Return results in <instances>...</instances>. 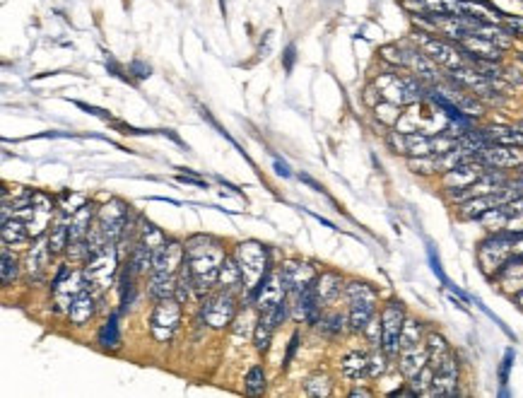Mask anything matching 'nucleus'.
Listing matches in <instances>:
<instances>
[{
  "instance_id": "f257e3e1",
  "label": "nucleus",
  "mask_w": 523,
  "mask_h": 398,
  "mask_svg": "<svg viewBox=\"0 0 523 398\" xmlns=\"http://www.w3.org/2000/svg\"><path fill=\"white\" fill-rule=\"evenodd\" d=\"M186 266L193 278L196 292H198V302L212 287L217 285V276H220V266L227 258V249L217 236L212 234H193L186 239Z\"/></svg>"
},
{
  "instance_id": "f03ea898",
  "label": "nucleus",
  "mask_w": 523,
  "mask_h": 398,
  "mask_svg": "<svg viewBox=\"0 0 523 398\" xmlns=\"http://www.w3.org/2000/svg\"><path fill=\"white\" fill-rule=\"evenodd\" d=\"M184 261H186V246L176 239H169L167 246L154 254V263H152V271H149V283H147L149 297L152 299L174 297L176 280H179Z\"/></svg>"
},
{
  "instance_id": "7ed1b4c3",
  "label": "nucleus",
  "mask_w": 523,
  "mask_h": 398,
  "mask_svg": "<svg viewBox=\"0 0 523 398\" xmlns=\"http://www.w3.org/2000/svg\"><path fill=\"white\" fill-rule=\"evenodd\" d=\"M234 258H237L239 268L244 273V283H246V292L256 290L265 278L273 273V263H270V251L265 244L256 239H246L234 249Z\"/></svg>"
},
{
  "instance_id": "20e7f679",
  "label": "nucleus",
  "mask_w": 523,
  "mask_h": 398,
  "mask_svg": "<svg viewBox=\"0 0 523 398\" xmlns=\"http://www.w3.org/2000/svg\"><path fill=\"white\" fill-rule=\"evenodd\" d=\"M519 232H509V229H497L478 246V263L483 268L485 276H499L501 268L509 263L514 256V241Z\"/></svg>"
},
{
  "instance_id": "39448f33",
  "label": "nucleus",
  "mask_w": 523,
  "mask_h": 398,
  "mask_svg": "<svg viewBox=\"0 0 523 398\" xmlns=\"http://www.w3.org/2000/svg\"><path fill=\"white\" fill-rule=\"evenodd\" d=\"M82 273L84 280H87V287H92L94 292H104L106 287H111L116 280V273H119V249H116V241H109L101 251L87 256Z\"/></svg>"
},
{
  "instance_id": "423d86ee",
  "label": "nucleus",
  "mask_w": 523,
  "mask_h": 398,
  "mask_svg": "<svg viewBox=\"0 0 523 398\" xmlns=\"http://www.w3.org/2000/svg\"><path fill=\"white\" fill-rule=\"evenodd\" d=\"M239 314V299L234 292L227 290H217V292H207L200 299V321L212 331H224L234 324Z\"/></svg>"
},
{
  "instance_id": "0eeeda50",
  "label": "nucleus",
  "mask_w": 523,
  "mask_h": 398,
  "mask_svg": "<svg viewBox=\"0 0 523 398\" xmlns=\"http://www.w3.org/2000/svg\"><path fill=\"white\" fill-rule=\"evenodd\" d=\"M413 41H415V46L422 48L436 66L446 68V71H453V68H461V66H466V63H471L466 51H463L456 41L444 39V36H432L429 31H415Z\"/></svg>"
},
{
  "instance_id": "6e6552de",
  "label": "nucleus",
  "mask_w": 523,
  "mask_h": 398,
  "mask_svg": "<svg viewBox=\"0 0 523 398\" xmlns=\"http://www.w3.org/2000/svg\"><path fill=\"white\" fill-rule=\"evenodd\" d=\"M181 324V302L176 297L154 299V309L149 314V333L157 343H169Z\"/></svg>"
},
{
  "instance_id": "1a4fd4ad",
  "label": "nucleus",
  "mask_w": 523,
  "mask_h": 398,
  "mask_svg": "<svg viewBox=\"0 0 523 398\" xmlns=\"http://www.w3.org/2000/svg\"><path fill=\"white\" fill-rule=\"evenodd\" d=\"M128 215H131V206L121 201V198H111L106 206L97 208V225L106 234V239L119 244L121 236L128 232V227H133L128 222Z\"/></svg>"
},
{
  "instance_id": "9d476101",
  "label": "nucleus",
  "mask_w": 523,
  "mask_h": 398,
  "mask_svg": "<svg viewBox=\"0 0 523 398\" xmlns=\"http://www.w3.org/2000/svg\"><path fill=\"white\" fill-rule=\"evenodd\" d=\"M405 306L398 299H391L381 311V350L386 355H398L400 353V333L405 326Z\"/></svg>"
},
{
  "instance_id": "9b49d317",
  "label": "nucleus",
  "mask_w": 523,
  "mask_h": 398,
  "mask_svg": "<svg viewBox=\"0 0 523 398\" xmlns=\"http://www.w3.org/2000/svg\"><path fill=\"white\" fill-rule=\"evenodd\" d=\"M287 294H290V290H287L282 273L280 271H273L263 283L258 285V287L251 290V292H249V302H253L256 306H258L260 314H263V311H270V309H275V306L280 304V302H285Z\"/></svg>"
},
{
  "instance_id": "f8f14e48",
  "label": "nucleus",
  "mask_w": 523,
  "mask_h": 398,
  "mask_svg": "<svg viewBox=\"0 0 523 398\" xmlns=\"http://www.w3.org/2000/svg\"><path fill=\"white\" fill-rule=\"evenodd\" d=\"M485 171H487V166L480 162L478 157H468L461 164L453 166V169L444 171L441 174V184H444L446 191H461V188L473 186Z\"/></svg>"
},
{
  "instance_id": "ddd939ff",
  "label": "nucleus",
  "mask_w": 523,
  "mask_h": 398,
  "mask_svg": "<svg viewBox=\"0 0 523 398\" xmlns=\"http://www.w3.org/2000/svg\"><path fill=\"white\" fill-rule=\"evenodd\" d=\"M458 376H461V364H458L456 353H451L444 362L434 369L432 391L427 396H456L458 394Z\"/></svg>"
},
{
  "instance_id": "4468645a",
  "label": "nucleus",
  "mask_w": 523,
  "mask_h": 398,
  "mask_svg": "<svg viewBox=\"0 0 523 398\" xmlns=\"http://www.w3.org/2000/svg\"><path fill=\"white\" fill-rule=\"evenodd\" d=\"M478 159L487 169H519L523 164V148H509V145H487Z\"/></svg>"
},
{
  "instance_id": "2eb2a0df",
  "label": "nucleus",
  "mask_w": 523,
  "mask_h": 398,
  "mask_svg": "<svg viewBox=\"0 0 523 398\" xmlns=\"http://www.w3.org/2000/svg\"><path fill=\"white\" fill-rule=\"evenodd\" d=\"M282 278H285V285L290 292H299L304 287H311L314 280H316L318 271L307 261H287L285 266L280 268Z\"/></svg>"
},
{
  "instance_id": "dca6fc26",
  "label": "nucleus",
  "mask_w": 523,
  "mask_h": 398,
  "mask_svg": "<svg viewBox=\"0 0 523 398\" xmlns=\"http://www.w3.org/2000/svg\"><path fill=\"white\" fill-rule=\"evenodd\" d=\"M408 71L413 75H418L425 85H436L444 80L439 73V66H436V63L432 61L420 46L408 48Z\"/></svg>"
},
{
  "instance_id": "f3484780",
  "label": "nucleus",
  "mask_w": 523,
  "mask_h": 398,
  "mask_svg": "<svg viewBox=\"0 0 523 398\" xmlns=\"http://www.w3.org/2000/svg\"><path fill=\"white\" fill-rule=\"evenodd\" d=\"M458 46L466 51L468 61H494L499 63L501 61V48L497 44H492L489 39H485V36H478V34H471L466 36V39L458 41Z\"/></svg>"
},
{
  "instance_id": "a211bd4d",
  "label": "nucleus",
  "mask_w": 523,
  "mask_h": 398,
  "mask_svg": "<svg viewBox=\"0 0 523 398\" xmlns=\"http://www.w3.org/2000/svg\"><path fill=\"white\" fill-rule=\"evenodd\" d=\"M314 292H316V299L321 302V306L333 304L335 299H338L340 294L345 292L343 276H340V273H335V271L318 273L316 280H314Z\"/></svg>"
},
{
  "instance_id": "6ab92c4d",
  "label": "nucleus",
  "mask_w": 523,
  "mask_h": 398,
  "mask_svg": "<svg viewBox=\"0 0 523 398\" xmlns=\"http://www.w3.org/2000/svg\"><path fill=\"white\" fill-rule=\"evenodd\" d=\"M51 258H53V254H51L49 244H46V241H41V236H39V239L31 244V249L27 251V256H24L27 278H29V280H39V278L46 273V268L51 266Z\"/></svg>"
},
{
  "instance_id": "aec40b11",
  "label": "nucleus",
  "mask_w": 523,
  "mask_h": 398,
  "mask_svg": "<svg viewBox=\"0 0 523 398\" xmlns=\"http://www.w3.org/2000/svg\"><path fill=\"white\" fill-rule=\"evenodd\" d=\"M94 314H97V297H94V290L82 287L78 292V297L73 299L71 311H68V319H71L75 326H84Z\"/></svg>"
},
{
  "instance_id": "412c9836",
  "label": "nucleus",
  "mask_w": 523,
  "mask_h": 398,
  "mask_svg": "<svg viewBox=\"0 0 523 398\" xmlns=\"http://www.w3.org/2000/svg\"><path fill=\"white\" fill-rule=\"evenodd\" d=\"M217 287L227 290V292H234V294H239V292H244V290H246V283H244V273H242V268H239V263H237V258H234V254L224 258V263L220 266Z\"/></svg>"
},
{
  "instance_id": "4be33fe9",
  "label": "nucleus",
  "mask_w": 523,
  "mask_h": 398,
  "mask_svg": "<svg viewBox=\"0 0 523 398\" xmlns=\"http://www.w3.org/2000/svg\"><path fill=\"white\" fill-rule=\"evenodd\" d=\"M501 203H504V201H501L499 191L468 198V201L458 203V218H461V220H478L483 213H487L489 208H494V206H501Z\"/></svg>"
},
{
  "instance_id": "5701e85b",
  "label": "nucleus",
  "mask_w": 523,
  "mask_h": 398,
  "mask_svg": "<svg viewBox=\"0 0 523 398\" xmlns=\"http://www.w3.org/2000/svg\"><path fill=\"white\" fill-rule=\"evenodd\" d=\"M345 297H348L350 306H371V309H376L378 302V292L364 280L345 283Z\"/></svg>"
},
{
  "instance_id": "b1692460",
  "label": "nucleus",
  "mask_w": 523,
  "mask_h": 398,
  "mask_svg": "<svg viewBox=\"0 0 523 398\" xmlns=\"http://www.w3.org/2000/svg\"><path fill=\"white\" fill-rule=\"evenodd\" d=\"M68 241H71V215L61 213L58 222L46 232V244H49L53 256H61L68 251Z\"/></svg>"
},
{
  "instance_id": "393cba45",
  "label": "nucleus",
  "mask_w": 523,
  "mask_h": 398,
  "mask_svg": "<svg viewBox=\"0 0 523 398\" xmlns=\"http://www.w3.org/2000/svg\"><path fill=\"white\" fill-rule=\"evenodd\" d=\"M427 364H429V353H427L425 343L422 346L408 348V350H400V372H403L405 379H413Z\"/></svg>"
},
{
  "instance_id": "a878e982",
  "label": "nucleus",
  "mask_w": 523,
  "mask_h": 398,
  "mask_svg": "<svg viewBox=\"0 0 523 398\" xmlns=\"http://www.w3.org/2000/svg\"><path fill=\"white\" fill-rule=\"evenodd\" d=\"M340 372L350 381H360L364 376H369V355L360 350L345 355L343 362H340Z\"/></svg>"
},
{
  "instance_id": "bb28decb",
  "label": "nucleus",
  "mask_w": 523,
  "mask_h": 398,
  "mask_svg": "<svg viewBox=\"0 0 523 398\" xmlns=\"http://www.w3.org/2000/svg\"><path fill=\"white\" fill-rule=\"evenodd\" d=\"M0 236H3V244H8V246H22L31 239L29 227H27V222L22 218H17V215L5 220L3 227H0Z\"/></svg>"
},
{
  "instance_id": "cd10ccee",
  "label": "nucleus",
  "mask_w": 523,
  "mask_h": 398,
  "mask_svg": "<svg viewBox=\"0 0 523 398\" xmlns=\"http://www.w3.org/2000/svg\"><path fill=\"white\" fill-rule=\"evenodd\" d=\"M135 229H138L135 239L140 241V244H145L149 251H154V254H157L159 249H164V246H167V241H169L167 234H164L159 227H154L152 222H147V220H140Z\"/></svg>"
},
{
  "instance_id": "c85d7f7f",
  "label": "nucleus",
  "mask_w": 523,
  "mask_h": 398,
  "mask_svg": "<svg viewBox=\"0 0 523 398\" xmlns=\"http://www.w3.org/2000/svg\"><path fill=\"white\" fill-rule=\"evenodd\" d=\"M492 145H509V148H523V136L516 126H487L485 128Z\"/></svg>"
},
{
  "instance_id": "c756f323",
  "label": "nucleus",
  "mask_w": 523,
  "mask_h": 398,
  "mask_svg": "<svg viewBox=\"0 0 523 398\" xmlns=\"http://www.w3.org/2000/svg\"><path fill=\"white\" fill-rule=\"evenodd\" d=\"M425 346H427V353H429V364L432 367H439L441 362L451 355L453 350L448 348V343H446V338L441 336V333H427V338H425Z\"/></svg>"
},
{
  "instance_id": "7c9ffc66",
  "label": "nucleus",
  "mask_w": 523,
  "mask_h": 398,
  "mask_svg": "<svg viewBox=\"0 0 523 398\" xmlns=\"http://www.w3.org/2000/svg\"><path fill=\"white\" fill-rule=\"evenodd\" d=\"M97 343L104 350H119L121 348V331H119V319H116V314L109 316V319L104 321V326L99 328Z\"/></svg>"
},
{
  "instance_id": "2f4dec72",
  "label": "nucleus",
  "mask_w": 523,
  "mask_h": 398,
  "mask_svg": "<svg viewBox=\"0 0 523 398\" xmlns=\"http://www.w3.org/2000/svg\"><path fill=\"white\" fill-rule=\"evenodd\" d=\"M275 321L270 319L268 314H260L258 324H256V331H253V346L258 353H265L270 348V341H273V333H275Z\"/></svg>"
},
{
  "instance_id": "473e14b6",
  "label": "nucleus",
  "mask_w": 523,
  "mask_h": 398,
  "mask_svg": "<svg viewBox=\"0 0 523 398\" xmlns=\"http://www.w3.org/2000/svg\"><path fill=\"white\" fill-rule=\"evenodd\" d=\"M0 256H3V266H0V278H3V285H13L20 278V271H22V266H20V258L10 251L8 244H3Z\"/></svg>"
},
{
  "instance_id": "72a5a7b5",
  "label": "nucleus",
  "mask_w": 523,
  "mask_h": 398,
  "mask_svg": "<svg viewBox=\"0 0 523 398\" xmlns=\"http://www.w3.org/2000/svg\"><path fill=\"white\" fill-rule=\"evenodd\" d=\"M422 324L418 319H405L403 333H400V350H408V348L422 346Z\"/></svg>"
},
{
  "instance_id": "f704fd0d",
  "label": "nucleus",
  "mask_w": 523,
  "mask_h": 398,
  "mask_svg": "<svg viewBox=\"0 0 523 398\" xmlns=\"http://www.w3.org/2000/svg\"><path fill=\"white\" fill-rule=\"evenodd\" d=\"M304 389H307V396H311V398H325L333 391V381H330V376L325 372H316L309 376Z\"/></svg>"
},
{
  "instance_id": "c9c22d12",
  "label": "nucleus",
  "mask_w": 523,
  "mask_h": 398,
  "mask_svg": "<svg viewBox=\"0 0 523 398\" xmlns=\"http://www.w3.org/2000/svg\"><path fill=\"white\" fill-rule=\"evenodd\" d=\"M378 56L383 63H388L391 68H408V48L398 44H386L378 48Z\"/></svg>"
},
{
  "instance_id": "e433bc0d",
  "label": "nucleus",
  "mask_w": 523,
  "mask_h": 398,
  "mask_svg": "<svg viewBox=\"0 0 523 398\" xmlns=\"http://www.w3.org/2000/svg\"><path fill=\"white\" fill-rule=\"evenodd\" d=\"M374 114H376V118L383 123V126L393 128V126H398V121H400V116H403V111H400L398 104H393V101L383 99V101H378V104L374 106Z\"/></svg>"
},
{
  "instance_id": "4c0bfd02",
  "label": "nucleus",
  "mask_w": 523,
  "mask_h": 398,
  "mask_svg": "<svg viewBox=\"0 0 523 398\" xmlns=\"http://www.w3.org/2000/svg\"><path fill=\"white\" fill-rule=\"evenodd\" d=\"M432 381H434V367H432V364H427V367L420 369L413 379H408V384L418 396H427L432 391Z\"/></svg>"
},
{
  "instance_id": "58836bf2",
  "label": "nucleus",
  "mask_w": 523,
  "mask_h": 398,
  "mask_svg": "<svg viewBox=\"0 0 523 398\" xmlns=\"http://www.w3.org/2000/svg\"><path fill=\"white\" fill-rule=\"evenodd\" d=\"M321 328L323 333H328V336H340V333H345L350 328V321L348 316L343 314H330V316H321V321L316 324Z\"/></svg>"
},
{
  "instance_id": "ea45409f",
  "label": "nucleus",
  "mask_w": 523,
  "mask_h": 398,
  "mask_svg": "<svg viewBox=\"0 0 523 398\" xmlns=\"http://www.w3.org/2000/svg\"><path fill=\"white\" fill-rule=\"evenodd\" d=\"M408 169L415 174H439V166H436V155H422V157H408Z\"/></svg>"
},
{
  "instance_id": "a19ab883",
  "label": "nucleus",
  "mask_w": 523,
  "mask_h": 398,
  "mask_svg": "<svg viewBox=\"0 0 523 398\" xmlns=\"http://www.w3.org/2000/svg\"><path fill=\"white\" fill-rule=\"evenodd\" d=\"M244 386H246V391L251 396H258V394H263L265 391V372H263V367H251L249 372H246V376H244Z\"/></svg>"
},
{
  "instance_id": "79ce46f5",
  "label": "nucleus",
  "mask_w": 523,
  "mask_h": 398,
  "mask_svg": "<svg viewBox=\"0 0 523 398\" xmlns=\"http://www.w3.org/2000/svg\"><path fill=\"white\" fill-rule=\"evenodd\" d=\"M388 357L391 355H386L378 348V350H374L371 355H369V376L371 379H376V376H381V374H386V369H388Z\"/></svg>"
},
{
  "instance_id": "37998d69",
  "label": "nucleus",
  "mask_w": 523,
  "mask_h": 398,
  "mask_svg": "<svg viewBox=\"0 0 523 398\" xmlns=\"http://www.w3.org/2000/svg\"><path fill=\"white\" fill-rule=\"evenodd\" d=\"M364 336L369 338V343L374 348H381V316H374V319L367 324V328H364Z\"/></svg>"
},
{
  "instance_id": "c03bdc74",
  "label": "nucleus",
  "mask_w": 523,
  "mask_h": 398,
  "mask_svg": "<svg viewBox=\"0 0 523 398\" xmlns=\"http://www.w3.org/2000/svg\"><path fill=\"white\" fill-rule=\"evenodd\" d=\"M362 99H364V104L369 106V109H374L378 101H383V97H381V92H378L376 85L371 83V85H367V87H364V94H362Z\"/></svg>"
},
{
  "instance_id": "a18cd8bd",
  "label": "nucleus",
  "mask_w": 523,
  "mask_h": 398,
  "mask_svg": "<svg viewBox=\"0 0 523 398\" xmlns=\"http://www.w3.org/2000/svg\"><path fill=\"white\" fill-rule=\"evenodd\" d=\"M501 24H504L514 36H523V17H511V15H504V17H501Z\"/></svg>"
},
{
  "instance_id": "49530a36",
  "label": "nucleus",
  "mask_w": 523,
  "mask_h": 398,
  "mask_svg": "<svg viewBox=\"0 0 523 398\" xmlns=\"http://www.w3.org/2000/svg\"><path fill=\"white\" fill-rule=\"evenodd\" d=\"M429 263H432V271L436 273V278H439V280L448 287L451 283H448V278L444 276V268H441V263H439V256H436V251L432 249V246H429Z\"/></svg>"
},
{
  "instance_id": "de8ad7c7",
  "label": "nucleus",
  "mask_w": 523,
  "mask_h": 398,
  "mask_svg": "<svg viewBox=\"0 0 523 398\" xmlns=\"http://www.w3.org/2000/svg\"><path fill=\"white\" fill-rule=\"evenodd\" d=\"M511 364H514V350H506V355H504V362H501V369H499V381H501V386L509 381V369H511Z\"/></svg>"
},
{
  "instance_id": "09e8293b",
  "label": "nucleus",
  "mask_w": 523,
  "mask_h": 398,
  "mask_svg": "<svg viewBox=\"0 0 523 398\" xmlns=\"http://www.w3.org/2000/svg\"><path fill=\"white\" fill-rule=\"evenodd\" d=\"M176 181L179 184H186V186H198V188H207V184L202 179H198V176L193 174V171H189V174H179L176 176Z\"/></svg>"
},
{
  "instance_id": "8fccbe9b",
  "label": "nucleus",
  "mask_w": 523,
  "mask_h": 398,
  "mask_svg": "<svg viewBox=\"0 0 523 398\" xmlns=\"http://www.w3.org/2000/svg\"><path fill=\"white\" fill-rule=\"evenodd\" d=\"M297 346H299V333H292V341H290V346H287V355H285V360H282V369L290 367L292 357H295Z\"/></svg>"
},
{
  "instance_id": "3c124183",
  "label": "nucleus",
  "mask_w": 523,
  "mask_h": 398,
  "mask_svg": "<svg viewBox=\"0 0 523 398\" xmlns=\"http://www.w3.org/2000/svg\"><path fill=\"white\" fill-rule=\"evenodd\" d=\"M75 106H80V109H84L87 114H92V116L104 118V121H109V118H111L104 109H97V106H89V104H84V101H75Z\"/></svg>"
},
{
  "instance_id": "603ef678",
  "label": "nucleus",
  "mask_w": 523,
  "mask_h": 398,
  "mask_svg": "<svg viewBox=\"0 0 523 398\" xmlns=\"http://www.w3.org/2000/svg\"><path fill=\"white\" fill-rule=\"evenodd\" d=\"M292 63H295V44H290L285 51V71H292Z\"/></svg>"
},
{
  "instance_id": "864d4df0",
  "label": "nucleus",
  "mask_w": 523,
  "mask_h": 398,
  "mask_svg": "<svg viewBox=\"0 0 523 398\" xmlns=\"http://www.w3.org/2000/svg\"><path fill=\"white\" fill-rule=\"evenodd\" d=\"M275 169H277V174L290 176V169H287V164H285V162H280V159H277V162H275Z\"/></svg>"
},
{
  "instance_id": "5fc2aeb1",
  "label": "nucleus",
  "mask_w": 523,
  "mask_h": 398,
  "mask_svg": "<svg viewBox=\"0 0 523 398\" xmlns=\"http://www.w3.org/2000/svg\"><path fill=\"white\" fill-rule=\"evenodd\" d=\"M350 396H352V398H357V396H371V391H369V389H352Z\"/></svg>"
},
{
  "instance_id": "6e6d98bb",
  "label": "nucleus",
  "mask_w": 523,
  "mask_h": 398,
  "mask_svg": "<svg viewBox=\"0 0 523 398\" xmlns=\"http://www.w3.org/2000/svg\"><path fill=\"white\" fill-rule=\"evenodd\" d=\"M514 302H516V304H519V306H521V309H523V287L519 290V292H516V294H514Z\"/></svg>"
},
{
  "instance_id": "4d7b16f0",
  "label": "nucleus",
  "mask_w": 523,
  "mask_h": 398,
  "mask_svg": "<svg viewBox=\"0 0 523 398\" xmlns=\"http://www.w3.org/2000/svg\"><path fill=\"white\" fill-rule=\"evenodd\" d=\"M514 126H516V131H519V133H521V136H523V118H521V121H516V123H514Z\"/></svg>"
},
{
  "instance_id": "13d9d810",
  "label": "nucleus",
  "mask_w": 523,
  "mask_h": 398,
  "mask_svg": "<svg viewBox=\"0 0 523 398\" xmlns=\"http://www.w3.org/2000/svg\"><path fill=\"white\" fill-rule=\"evenodd\" d=\"M519 61H523V51H521V53H519Z\"/></svg>"
},
{
  "instance_id": "bf43d9fd",
  "label": "nucleus",
  "mask_w": 523,
  "mask_h": 398,
  "mask_svg": "<svg viewBox=\"0 0 523 398\" xmlns=\"http://www.w3.org/2000/svg\"><path fill=\"white\" fill-rule=\"evenodd\" d=\"M519 174H523V164H521V166H519Z\"/></svg>"
},
{
  "instance_id": "052dcab7",
  "label": "nucleus",
  "mask_w": 523,
  "mask_h": 398,
  "mask_svg": "<svg viewBox=\"0 0 523 398\" xmlns=\"http://www.w3.org/2000/svg\"><path fill=\"white\" fill-rule=\"evenodd\" d=\"M521 3H523V0H521Z\"/></svg>"
}]
</instances>
